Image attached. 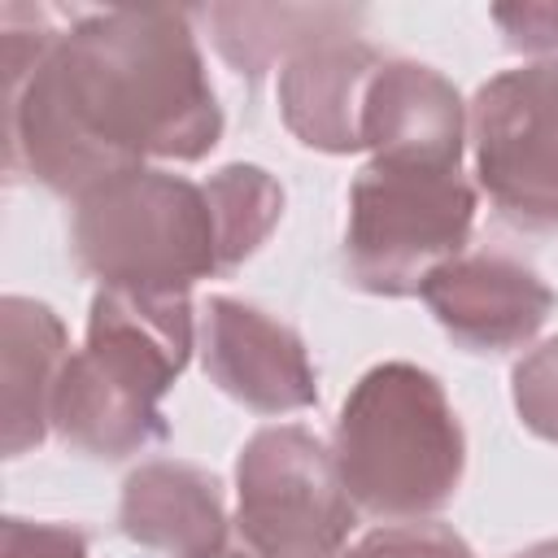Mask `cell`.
<instances>
[{
  "label": "cell",
  "mask_w": 558,
  "mask_h": 558,
  "mask_svg": "<svg viewBox=\"0 0 558 558\" xmlns=\"http://www.w3.org/2000/svg\"><path fill=\"white\" fill-rule=\"evenodd\" d=\"M205 371L222 392L253 410H296L314 401V375L301 340L235 301H209Z\"/></svg>",
  "instance_id": "cell-8"
},
{
  "label": "cell",
  "mask_w": 558,
  "mask_h": 558,
  "mask_svg": "<svg viewBox=\"0 0 558 558\" xmlns=\"http://www.w3.org/2000/svg\"><path fill=\"white\" fill-rule=\"evenodd\" d=\"M353 523L336 462L301 427L253 436L240 458V536L257 558H331Z\"/></svg>",
  "instance_id": "cell-6"
},
{
  "label": "cell",
  "mask_w": 558,
  "mask_h": 558,
  "mask_svg": "<svg viewBox=\"0 0 558 558\" xmlns=\"http://www.w3.org/2000/svg\"><path fill=\"white\" fill-rule=\"evenodd\" d=\"M423 296L445 323V331L471 349L523 344L554 305L549 288L506 257L449 262L423 283Z\"/></svg>",
  "instance_id": "cell-9"
},
{
  "label": "cell",
  "mask_w": 558,
  "mask_h": 558,
  "mask_svg": "<svg viewBox=\"0 0 558 558\" xmlns=\"http://www.w3.org/2000/svg\"><path fill=\"white\" fill-rule=\"evenodd\" d=\"M480 174L523 227H558V65L493 78L475 100Z\"/></svg>",
  "instance_id": "cell-7"
},
{
  "label": "cell",
  "mask_w": 558,
  "mask_h": 558,
  "mask_svg": "<svg viewBox=\"0 0 558 558\" xmlns=\"http://www.w3.org/2000/svg\"><path fill=\"white\" fill-rule=\"evenodd\" d=\"M375 57L362 44H323L292 61L283 78V113L305 144L344 153L362 144Z\"/></svg>",
  "instance_id": "cell-10"
},
{
  "label": "cell",
  "mask_w": 558,
  "mask_h": 558,
  "mask_svg": "<svg viewBox=\"0 0 558 558\" xmlns=\"http://www.w3.org/2000/svg\"><path fill=\"white\" fill-rule=\"evenodd\" d=\"M519 558H558V541H554V545H536V549H527V554H519Z\"/></svg>",
  "instance_id": "cell-16"
},
{
  "label": "cell",
  "mask_w": 558,
  "mask_h": 558,
  "mask_svg": "<svg viewBox=\"0 0 558 558\" xmlns=\"http://www.w3.org/2000/svg\"><path fill=\"white\" fill-rule=\"evenodd\" d=\"M122 519L135 541L170 549L174 558H222V501L205 471L161 462L131 475Z\"/></svg>",
  "instance_id": "cell-11"
},
{
  "label": "cell",
  "mask_w": 558,
  "mask_h": 558,
  "mask_svg": "<svg viewBox=\"0 0 558 558\" xmlns=\"http://www.w3.org/2000/svg\"><path fill=\"white\" fill-rule=\"evenodd\" d=\"M349 558H471V549L436 523H401L366 536Z\"/></svg>",
  "instance_id": "cell-13"
},
{
  "label": "cell",
  "mask_w": 558,
  "mask_h": 558,
  "mask_svg": "<svg viewBox=\"0 0 558 558\" xmlns=\"http://www.w3.org/2000/svg\"><path fill=\"white\" fill-rule=\"evenodd\" d=\"M336 471L344 493L384 519L445 506L462 475V436L440 384L405 362L375 366L340 410Z\"/></svg>",
  "instance_id": "cell-3"
},
{
  "label": "cell",
  "mask_w": 558,
  "mask_h": 558,
  "mask_svg": "<svg viewBox=\"0 0 558 558\" xmlns=\"http://www.w3.org/2000/svg\"><path fill=\"white\" fill-rule=\"evenodd\" d=\"M205 192H209V205H214V218H218L222 266L240 262L270 231V222L279 218V205H283L279 187L253 166L222 170Z\"/></svg>",
  "instance_id": "cell-12"
},
{
  "label": "cell",
  "mask_w": 558,
  "mask_h": 558,
  "mask_svg": "<svg viewBox=\"0 0 558 558\" xmlns=\"http://www.w3.org/2000/svg\"><path fill=\"white\" fill-rule=\"evenodd\" d=\"M349 275L371 292H418L466 240L475 196L458 166L379 157L349 192Z\"/></svg>",
  "instance_id": "cell-5"
},
{
  "label": "cell",
  "mask_w": 558,
  "mask_h": 558,
  "mask_svg": "<svg viewBox=\"0 0 558 558\" xmlns=\"http://www.w3.org/2000/svg\"><path fill=\"white\" fill-rule=\"evenodd\" d=\"M514 384H519V410H523L527 427L558 440V340L545 344L536 357H527L519 366Z\"/></svg>",
  "instance_id": "cell-14"
},
{
  "label": "cell",
  "mask_w": 558,
  "mask_h": 558,
  "mask_svg": "<svg viewBox=\"0 0 558 558\" xmlns=\"http://www.w3.org/2000/svg\"><path fill=\"white\" fill-rule=\"evenodd\" d=\"M187 349L192 318L183 292L105 288L92 305L87 353L65 362L57 379L52 418L70 440L109 458L166 436L157 397L187 362Z\"/></svg>",
  "instance_id": "cell-2"
},
{
  "label": "cell",
  "mask_w": 558,
  "mask_h": 558,
  "mask_svg": "<svg viewBox=\"0 0 558 558\" xmlns=\"http://www.w3.org/2000/svg\"><path fill=\"white\" fill-rule=\"evenodd\" d=\"M35 558H83V536L61 532V527H35Z\"/></svg>",
  "instance_id": "cell-15"
},
{
  "label": "cell",
  "mask_w": 558,
  "mask_h": 558,
  "mask_svg": "<svg viewBox=\"0 0 558 558\" xmlns=\"http://www.w3.org/2000/svg\"><path fill=\"white\" fill-rule=\"evenodd\" d=\"M35 170L100 187L144 153L192 161L218 140V105L179 13H105L74 31L31 87Z\"/></svg>",
  "instance_id": "cell-1"
},
{
  "label": "cell",
  "mask_w": 558,
  "mask_h": 558,
  "mask_svg": "<svg viewBox=\"0 0 558 558\" xmlns=\"http://www.w3.org/2000/svg\"><path fill=\"white\" fill-rule=\"evenodd\" d=\"M74 240L83 266L131 292H183L222 266L209 192L174 174L131 170L92 187Z\"/></svg>",
  "instance_id": "cell-4"
}]
</instances>
